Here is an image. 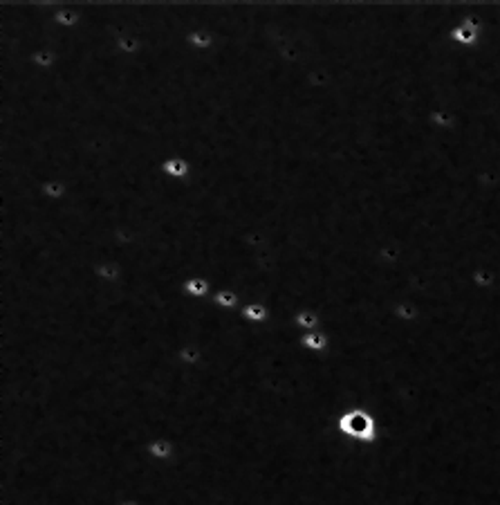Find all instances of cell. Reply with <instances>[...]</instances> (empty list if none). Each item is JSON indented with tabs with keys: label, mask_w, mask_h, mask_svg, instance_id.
Here are the masks:
<instances>
[{
	"label": "cell",
	"mask_w": 500,
	"mask_h": 505,
	"mask_svg": "<svg viewBox=\"0 0 500 505\" xmlns=\"http://www.w3.org/2000/svg\"><path fill=\"white\" fill-rule=\"evenodd\" d=\"M211 290H213V283L207 276L193 274V276H188V279L182 281V292H184V297H188V299L202 301V299H207L211 295Z\"/></svg>",
	"instance_id": "3"
},
{
	"label": "cell",
	"mask_w": 500,
	"mask_h": 505,
	"mask_svg": "<svg viewBox=\"0 0 500 505\" xmlns=\"http://www.w3.org/2000/svg\"><path fill=\"white\" fill-rule=\"evenodd\" d=\"M241 317L247 321V324H254V326H263L269 321L271 317V310L265 301H247L243 308H241Z\"/></svg>",
	"instance_id": "5"
},
{
	"label": "cell",
	"mask_w": 500,
	"mask_h": 505,
	"mask_svg": "<svg viewBox=\"0 0 500 505\" xmlns=\"http://www.w3.org/2000/svg\"><path fill=\"white\" fill-rule=\"evenodd\" d=\"M238 292L236 290H229V288H218L213 292V305H216L218 310H236L238 308Z\"/></svg>",
	"instance_id": "9"
},
{
	"label": "cell",
	"mask_w": 500,
	"mask_h": 505,
	"mask_svg": "<svg viewBox=\"0 0 500 505\" xmlns=\"http://www.w3.org/2000/svg\"><path fill=\"white\" fill-rule=\"evenodd\" d=\"M294 326L303 333L316 331V328L321 326V314L314 308H301V310L294 312Z\"/></svg>",
	"instance_id": "8"
},
{
	"label": "cell",
	"mask_w": 500,
	"mask_h": 505,
	"mask_svg": "<svg viewBox=\"0 0 500 505\" xmlns=\"http://www.w3.org/2000/svg\"><path fill=\"white\" fill-rule=\"evenodd\" d=\"M160 169H162L164 178H166V180H173V182H186L188 178H191V173H193L191 162H188L186 158H182V155H169V158H164Z\"/></svg>",
	"instance_id": "2"
},
{
	"label": "cell",
	"mask_w": 500,
	"mask_h": 505,
	"mask_svg": "<svg viewBox=\"0 0 500 505\" xmlns=\"http://www.w3.org/2000/svg\"><path fill=\"white\" fill-rule=\"evenodd\" d=\"M186 43H188V48L195 52H211L216 48V34L207 27H193L186 34Z\"/></svg>",
	"instance_id": "6"
},
{
	"label": "cell",
	"mask_w": 500,
	"mask_h": 505,
	"mask_svg": "<svg viewBox=\"0 0 500 505\" xmlns=\"http://www.w3.org/2000/svg\"><path fill=\"white\" fill-rule=\"evenodd\" d=\"M337 431H341L343 438L354 442H375L377 440V422L371 411L361 407H350L337 416Z\"/></svg>",
	"instance_id": "1"
},
{
	"label": "cell",
	"mask_w": 500,
	"mask_h": 505,
	"mask_svg": "<svg viewBox=\"0 0 500 505\" xmlns=\"http://www.w3.org/2000/svg\"><path fill=\"white\" fill-rule=\"evenodd\" d=\"M39 193L45 198L47 203H63L70 196V186L61 178H50V180L39 182Z\"/></svg>",
	"instance_id": "4"
},
{
	"label": "cell",
	"mask_w": 500,
	"mask_h": 505,
	"mask_svg": "<svg viewBox=\"0 0 500 505\" xmlns=\"http://www.w3.org/2000/svg\"><path fill=\"white\" fill-rule=\"evenodd\" d=\"M328 335L321 331V328H316V331H307L301 335V346L303 350H307L309 355H321V353H326L328 350Z\"/></svg>",
	"instance_id": "7"
}]
</instances>
